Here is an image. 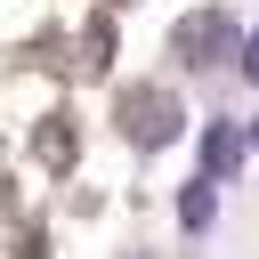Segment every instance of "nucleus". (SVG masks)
<instances>
[{
    "label": "nucleus",
    "mask_w": 259,
    "mask_h": 259,
    "mask_svg": "<svg viewBox=\"0 0 259 259\" xmlns=\"http://www.w3.org/2000/svg\"><path fill=\"white\" fill-rule=\"evenodd\" d=\"M202 162H210V178H227V170L243 162V130H235V121H210V130H202Z\"/></svg>",
    "instance_id": "f03ea898"
},
{
    "label": "nucleus",
    "mask_w": 259,
    "mask_h": 259,
    "mask_svg": "<svg viewBox=\"0 0 259 259\" xmlns=\"http://www.w3.org/2000/svg\"><path fill=\"white\" fill-rule=\"evenodd\" d=\"M243 73H251V81H259V32H251V40H243Z\"/></svg>",
    "instance_id": "39448f33"
},
{
    "label": "nucleus",
    "mask_w": 259,
    "mask_h": 259,
    "mask_svg": "<svg viewBox=\"0 0 259 259\" xmlns=\"http://www.w3.org/2000/svg\"><path fill=\"white\" fill-rule=\"evenodd\" d=\"M121 130L154 154V146H170L178 138V97H162V89H130L121 97Z\"/></svg>",
    "instance_id": "f257e3e1"
},
{
    "label": "nucleus",
    "mask_w": 259,
    "mask_h": 259,
    "mask_svg": "<svg viewBox=\"0 0 259 259\" xmlns=\"http://www.w3.org/2000/svg\"><path fill=\"white\" fill-rule=\"evenodd\" d=\"M210 210H219V202H210V178H194V186L178 194V219H186V227L202 235V227H210Z\"/></svg>",
    "instance_id": "20e7f679"
},
{
    "label": "nucleus",
    "mask_w": 259,
    "mask_h": 259,
    "mask_svg": "<svg viewBox=\"0 0 259 259\" xmlns=\"http://www.w3.org/2000/svg\"><path fill=\"white\" fill-rule=\"evenodd\" d=\"M227 40H235V32H227L219 16H202V24H186V57H194V65H210V57H227Z\"/></svg>",
    "instance_id": "7ed1b4c3"
}]
</instances>
